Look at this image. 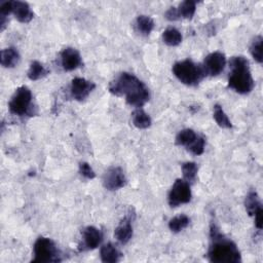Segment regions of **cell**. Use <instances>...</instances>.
Segmentation results:
<instances>
[{"mask_svg": "<svg viewBox=\"0 0 263 263\" xmlns=\"http://www.w3.org/2000/svg\"><path fill=\"white\" fill-rule=\"evenodd\" d=\"M109 92L117 97L125 96L128 104L135 107L144 106L149 100V91L141 80L131 73H121L109 85Z\"/></svg>", "mask_w": 263, "mask_h": 263, "instance_id": "cell-1", "label": "cell"}, {"mask_svg": "<svg viewBox=\"0 0 263 263\" xmlns=\"http://www.w3.org/2000/svg\"><path fill=\"white\" fill-rule=\"evenodd\" d=\"M212 245L209 249V259L214 263H238L240 262V253L230 239L222 235L215 224L211 225Z\"/></svg>", "mask_w": 263, "mask_h": 263, "instance_id": "cell-2", "label": "cell"}, {"mask_svg": "<svg viewBox=\"0 0 263 263\" xmlns=\"http://www.w3.org/2000/svg\"><path fill=\"white\" fill-rule=\"evenodd\" d=\"M231 72L228 78V86L236 93L246 95L254 88V80L250 71L249 61L245 57H233L230 60Z\"/></svg>", "mask_w": 263, "mask_h": 263, "instance_id": "cell-3", "label": "cell"}, {"mask_svg": "<svg viewBox=\"0 0 263 263\" xmlns=\"http://www.w3.org/2000/svg\"><path fill=\"white\" fill-rule=\"evenodd\" d=\"M174 75L182 84L186 86H196L206 75L203 66L196 65L191 60L177 62L173 66Z\"/></svg>", "mask_w": 263, "mask_h": 263, "instance_id": "cell-4", "label": "cell"}, {"mask_svg": "<svg viewBox=\"0 0 263 263\" xmlns=\"http://www.w3.org/2000/svg\"><path fill=\"white\" fill-rule=\"evenodd\" d=\"M59 251L55 242L48 237H39L34 244V259L33 262L49 263L60 261Z\"/></svg>", "mask_w": 263, "mask_h": 263, "instance_id": "cell-5", "label": "cell"}, {"mask_svg": "<svg viewBox=\"0 0 263 263\" xmlns=\"http://www.w3.org/2000/svg\"><path fill=\"white\" fill-rule=\"evenodd\" d=\"M32 93L27 87L19 88L10 101V111L18 116L27 115L31 109Z\"/></svg>", "mask_w": 263, "mask_h": 263, "instance_id": "cell-6", "label": "cell"}, {"mask_svg": "<svg viewBox=\"0 0 263 263\" xmlns=\"http://www.w3.org/2000/svg\"><path fill=\"white\" fill-rule=\"evenodd\" d=\"M191 199V190L189 183L185 180L177 179L169 193V204L172 208L187 204Z\"/></svg>", "mask_w": 263, "mask_h": 263, "instance_id": "cell-7", "label": "cell"}, {"mask_svg": "<svg viewBox=\"0 0 263 263\" xmlns=\"http://www.w3.org/2000/svg\"><path fill=\"white\" fill-rule=\"evenodd\" d=\"M226 65V58L224 54L220 52H215L207 56L203 68L205 70L206 75L209 74L211 76H217L222 71L224 70Z\"/></svg>", "mask_w": 263, "mask_h": 263, "instance_id": "cell-8", "label": "cell"}, {"mask_svg": "<svg viewBox=\"0 0 263 263\" xmlns=\"http://www.w3.org/2000/svg\"><path fill=\"white\" fill-rule=\"evenodd\" d=\"M127 183L126 176L120 168L112 167L106 171L103 177L104 187L108 190H117L123 188Z\"/></svg>", "mask_w": 263, "mask_h": 263, "instance_id": "cell-9", "label": "cell"}, {"mask_svg": "<svg viewBox=\"0 0 263 263\" xmlns=\"http://www.w3.org/2000/svg\"><path fill=\"white\" fill-rule=\"evenodd\" d=\"M95 87L96 86L94 83L89 82V80L82 77H76L72 80L70 91L72 97L75 100L83 101L89 97V95L93 92Z\"/></svg>", "mask_w": 263, "mask_h": 263, "instance_id": "cell-10", "label": "cell"}, {"mask_svg": "<svg viewBox=\"0 0 263 263\" xmlns=\"http://www.w3.org/2000/svg\"><path fill=\"white\" fill-rule=\"evenodd\" d=\"M61 63L64 70L72 71L82 65V57L77 50L67 48L61 53Z\"/></svg>", "mask_w": 263, "mask_h": 263, "instance_id": "cell-11", "label": "cell"}, {"mask_svg": "<svg viewBox=\"0 0 263 263\" xmlns=\"http://www.w3.org/2000/svg\"><path fill=\"white\" fill-rule=\"evenodd\" d=\"M83 236H84V246L87 250L96 249L103 239L102 232L94 226H88L84 230Z\"/></svg>", "mask_w": 263, "mask_h": 263, "instance_id": "cell-12", "label": "cell"}, {"mask_svg": "<svg viewBox=\"0 0 263 263\" xmlns=\"http://www.w3.org/2000/svg\"><path fill=\"white\" fill-rule=\"evenodd\" d=\"M12 13L15 15L18 21L21 23H29L34 17V14L27 3L12 2Z\"/></svg>", "mask_w": 263, "mask_h": 263, "instance_id": "cell-13", "label": "cell"}, {"mask_svg": "<svg viewBox=\"0 0 263 263\" xmlns=\"http://www.w3.org/2000/svg\"><path fill=\"white\" fill-rule=\"evenodd\" d=\"M114 236L120 244L125 245L130 241L133 236V227L131 224V219L129 217L125 218L115 228Z\"/></svg>", "mask_w": 263, "mask_h": 263, "instance_id": "cell-14", "label": "cell"}, {"mask_svg": "<svg viewBox=\"0 0 263 263\" xmlns=\"http://www.w3.org/2000/svg\"><path fill=\"white\" fill-rule=\"evenodd\" d=\"M100 255H101V260L106 263H115L119 261L121 257V253L117 250V248L114 245L110 244V242L102 247Z\"/></svg>", "mask_w": 263, "mask_h": 263, "instance_id": "cell-15", "label": "cell"}, {"mask_svg": "<svg viewBox=\"0 0 263 263\" xmlns=\"http://www.w3.org/2000/svg\"><path fill=\"white\" fill-rule=\"evenodd\" d=\"M20 60L19 52L15 48H9L2 51V65L6 68L15 67Z\"/></svg>", "mask_w": 263, "mask_h": 263, "instance_id": "cell-16", "label": "cell"}, {"mask_svg": "<svg viewBox=\"0 0 263 263\" xmlns=\"http://www.w3.org/2000/svg\"><path fill=\"white\" fill-rule=\"evenodd\" d=\"M132 118H133L134 126L138 129H147L151 126L150 116L140 108H138L133 112Z\"/></svg>", "mask_w": 263, "mask_h": 263, "instance_id": "cell-17", "label": "cell"}, {"mask_svg": "<svg viewBox=\"0 0 263 263\" xmlns=\"http://www.w3.org/2000/svg\"><path fill=\"white\" fill-rule=\"evenodd\" d=\"M245 207H246V211L250 216H253L262 209L261 207V203H260V199L259 196L257 194V192L255 191H251L245 200Z\"/></svg>", "mask_w": 263, "mask_h": 263, "instance_id": "cell-18", "label": "cell"}, {"mask_svg": "<svg viewBox=\"0 0 263 263\" xmlns=\"http://www.w3.org/2000/svg\"><path fill=\"white\" fill-rule=\"evenodd\" d=\"M163 42L169 47H176L182 43V35L175 28H169L163 33Z\"/></svg>", "mask_w": 263, "mask_h": 263, "instance_id": "cell-19", "label": "cell"}, {"mask_svg": "<svg viewBox=\"0 0 263 263\" xmlns=\"http://www.w3.org/2000/svg\"><path fill=\"white\" fill-rule=\"evenodd\" d=\"M197 138V135L193 130L185 129L181 131L176 137V144L179 146H186L188 147L193 141Z\"/></svg>", "mask_w": 263, "mask_h": 263, "instance_id": "cell-20", "label": "cell"}, {"mask_svg": "<svg viewBox=\"0 0 263 263\" xmlns=\"http://www.w3.org/2000/svg\"><path fill=\"white\" fill-rule=\"evenodd\" d=\"M214 119L217 125L223 129H231L232 125L230 123L229 118L227 117L226 113L222 109L220 105H215L214 107Z\"/></svg>", "mask_w": 263, "mask_h": 263, "instance_id": "cell-21", "label": "cell"}, {"mask_svg": "<svg viewBox=\"0 0 263 263\" xmlns=\"http://www.w3.org/2000/svg\"><path fill=\"white\" fill-rule=\"evenodd\" d=\"M137 28L143 35H149L154 28L153 20L148 16H139L137 19Z\"/></svg>", "mask_w": 263, "mask_h": 263, "instance_id": "cell-22", "label": "cell"}, {"mask_svg": "<svg viewBox=\"0 0 263 263\" xmlns=\"http://www.w3.org/2000/svg\"><path fill=\"white\" fill-rule=\"evenodd\" d=\"M189 222H190V219L186 215H180L170 220L169 228L173 232H179L181 230H183L184 228H186L189 224Z\"/></svg>", "mask_w": 263, "mask_h": 263, "instance_id": "cell-23", "label": "cell"}, {"mask_svg": "<svg viewBox=\"0 0 263 263\" xmlns=\"http://www.w3.org/2000/svg\"><path fill=\"white\" fill-rule=\"evenodd\" d=\"M180 18H184V19H192V17L195 14L196 10V3L193 2V0H186V2L182 3L179 8L177 9Z\"/></svg>", "mask_w": 263, "mask_h": 263, "instance_id": "cell-24", "label": "cell"}, {"mask_svg": "<svg viewBox=\"0 0 263 263\" xmlns=\"http://www.w3.org/2000/svg\"><path fill=\"white\" fill-rule=\"evenodd\" d=\"M48 74V70L45 68V66L39 63L38 61H34L31 63L29 71H28V77L31 80H38L40 78H43Z\"/></svg>", "mask_w": 263, "mask_h": 263, "instance_id": "cell-25", "label": "cell"}, {"mask_svg": "<svg viewBox=\"0 0 263 263\" xmlns=\"http://www.w3.org/2000/svg\"><path fill=\"white\" fill-rule=\"evenodd\" d=\"M262 44H263V39L261 36H258L255 38L254 42L252 43V46L250 48V52L254 60L258 63H262L263 58H262Z\"/></svg>", "mask_w": 263, "mask_h": 263, "instance_id": "cell-26", "label": "cell"}, {"mask_svg": "<svg viewBox=\"0 0 263 263\" xmlns=\"http://www.w3.org/2000/svg\"><path fill=\"white\" fill-rule=\"evenodd\" d=\"M182 173L187 182L193 181L197 174V166L195 163H185L182 166Z\"/></svg>", "mask_w": 263, "mask_h": 263, "instance_id": "cell-27", "label": "cell"}, {"mask_svg": "<svg viewBox=\"0 0 263 263\" xmlns=\"http://www.w3.org/2000/svg\"><path fill=\"white\" fill-rule=\"evenodd\" d=\"M205 144H206L205 139L203 137L197 136V138L187 147V149L190 150V152H192L194 155H200L205 151Z\"/></svg>", "mask_w": 263, "mask_h": 263, "instance_id": "cell-28", "label": "cell"}, {"mask_svg": "<svg viewBox=\"0 0 263 263\" xmlns=\"http://www.w3.org/2000/svg\"><path fill=\"white\" fill-rule=\"evenodd\" d=\"M79 173L88 179H94L96 177L94 170L91 168V166L88 163H80Z\"/></svg>", "mask_w": 263, "mask_h": 263, "instance_id": "cell-29", "label": "cell"}, {"mask_svg": "<svg viewBox=\"0 0 263 263\" xmlns=\"http://www.w3.org/2000/svg\"><path fill=\"white\" fill-rule=\"evenodd\" d=\"M166 19L169 20V21H177V20L180 19V16H179V13H178V10L177 8H171L165 15Z\"/></svg>", "mask_w": 263, "mask_h": 263, "instance_id": "cell-30", "label": "cell"}, {"mask_svg": "<svg viewBox=\"0 0 263 263\" xmlns=\"http://www.w3.org/2000/svg\"><path fill=\"white\" fill-rule=\"evenodd\" d=\"M255 225L258 229H262L263 226V210H259L255 215Z\"/></svg>", "mask_w": 263, "mask_h": 263, "instance_id": "cell-31", "label": "cell"}]
</instances>
